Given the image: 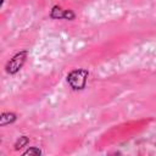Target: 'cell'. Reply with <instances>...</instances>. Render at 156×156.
Masks as SVG:
<instances>
[{
    "instance_id": "cell-6",
    "label": "cell",
    "mask_w": 156,
    "mask_h": 156,
    "mask_svg": "<svg viewBox=\"0 0 156 156\" xmlns=\"http://www.w3.org/2000/svg\"><path fill=\"white\" fill-rule=\"evenodd\" d=\"M40 154H41V151L37 147H30V149H28L27 151L23 152V155H40Z\"/></svg>"
},
{
    "instance_id": "cell-5",
    "label": "cell",
    "mask_w": 156,
    "mask_h": 156,
    "mask_svg": "<svg viewBox=\"0 0 156 156\" xmlns=\"http://www.w3.org/2000/svg\"><path fill=\"white\" fill-rule=\"evenodd\" d=\"M28 143H29V139H28L27 136H20V139H18V140H17V143L15 144V149H16V150H18V149H21V147L26 146Z\"/></svg>"
},
{
    "instance_id": "cell-4",
    "label": "cell",
    "mask_w": 156,
    "mask_h": 156,
    "mask_svg": "<svg viewBox=\"0 0 156 156\" xmlns=\"http://www.w3.org/2000/svg\"><path fill=\"white\" fill-rule=\"evenodd\" d=\"M16 115L13 112H4L1 113L0 116V126H6V124H10V123H13L16 121Z\"/></svg>"
},
{
    "instance_id": "cell-3",
    "label": "cell",
    "mask_w": 156,
    "mask_h": 156,
    "mask_svg": "<svg viewBox=\"0 0 156 156\" xmlns=\"http://www.w3.org/2000/svg\"><path fill=\"white\" fill-rule=\"evenodd\" d=\"M50 17L55 18V20H61V18H63V20H73L76 17V15L71 10H63L60 6H54L51 12H50Z\"/></svg>"
},
{
    "instance_id": "cell-1",
    "label": "cell",
    "mask_w": 156,
    "mask_h": 156,
    "mask_svg": "<svg viewBox=\"0 0 156 156\" xmlns=\"http://www.w3.org/2000/svg\"><path fill=\"white\" fill-rule=\"evenodd\" d=\"M88 76H89V72L87 69H83V68L73 69L67 76V83L73 90H82L87 85Z\"/></svg>"
},
{
    "instance_id": "cell-2",
    "label": "cell",
    "mask_w": 156,
    "mask_h": 156,
    "mask_svg": "<svg viewBox=\"0 0 156 156\" xmlns=\"http://www.w3.org/2000/svg\"><path fill=\"white\" fill-rule=\"evenodd\" d=\"M27 55H28L27 50H22V51H20V52H17L16 55H13V56L9 60V62L6 63V66H5L6 72H7L9 74H15V73H17V72L22 68V66L24 65L26 58H27Z\"/></svg>"
}]
</instances>
